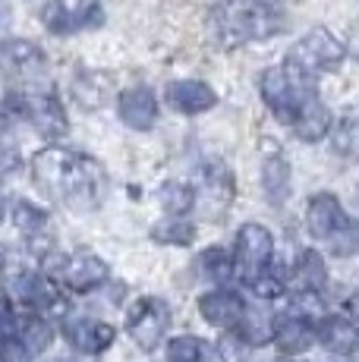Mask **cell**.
<instances>
[{
  "instance_id": "1",
  "label": "cell",
  "mask_w": 359,
  "mask_h": 362,
  "mask_svg": "<svg viewBox=\"0 0 359 362\" xmlns=\"http://www.w3.org/2000/svg\"><path fill=\"white\" fill-rule=\"evenodd\" d=\"M343 60H347V47H343V41L337 38L331 29H324V25H315V29H309L293 47H290L284 64L290 69H296V73L315 79V76H322V73H334V69H341Z\"/></svg>"
},
{
  "instance_id": "2",
  "label": "cell",
  "mask_w": 359,
  "mask_h": 362,
  "mask_svg": "<svg viewBox=\"0 0 359 362\" xmlns=\"http://www.w3.org/2000/svg\"><path fill=\"white\" fill-rule=\"evenodd\" d=\"M274 255V233L259 221H246L237 230V246H233V268L249 281L252 274L265 271V264Z\"/></svg>"
},
{
  "instance_id": "3",
  "label": "cell",
  "mask_w": 359,
  "mask_h": 362,
  "mask_svg": "<svg viewBox=\"0 0 359 362\" xmlns=\"http://www.w3.org/2000/svg\"><path fill=\"white\" fill-rule=\"evenodd\" d=\"M167 328H170V309L155 296L139 299V303L133 305V312H129V318H126V334L145 353L158 350V344L164 340Z\"/></svg>"
},
{
  "instance_id": "4",
  "label": "cell",
  "mask_w": 359,
  "mask_h": 362,
  "mask_svg": "<svg viewBox=\"0 0 359 362\" xmlns=\"http://www.w3.org/2000/svg\"><path fill=\"white\" fill-rule=\"evenodd\" d=\"M271 344L278 346V353L287 356V359L302 356V353H309L315 344H319V337H315V322L306 318V315H300V312L281 315L278 325H274Z\"/></svg>"
},
{
  "instance_id": "5",
  "label": "cell",
  "mask_w": 359,
  "mask_h": 362,
  "mask_svg": "<svg viewBox=\"0 0 359 362\" xmlns=\"http://www.w3.org/2000/svg\"><path fill=\"white\" fill-rule=\"evenodd\" d=\"M331 127H334V114H331V107L319 98V95L302 98L300 110H296V117H293V123H290L293 136L300 139L302 145H319L322 139L331 136Z\"/></svg>"
},
{
  "instance_id": "6",
  "label": "cell",
  "mask_w": 359,
  "mask_h": 362,
  "mask_svg": "<svg viewBox=\"0 0 359 362\" xmlns=\"http://www.w3.org/2000/svg\"><path fill=\"white\" fill-rule=\"evenodd\" d=\"M315 337L334 356H356L359 353V322L350 315H324L315 322Z\"/></svg>"
},
{
  "instance_id": "7",
  "label": "cell",
  "mask_w": 359,
  "mask_h": 362,
  "mask_svg": "<svg viewBox=\"0 0 359 362\" xmlns=\"http://www.w3.org/2000/svg\"><path fill=\"white\" fill-rule=\"evenodd\" d=\"M306 233L312 236V240H328L331 233L337 230V227L347 221V211H343V202L334 196L331 189H322L315 192L312 199H309L306 205Z\"/></svg>"
},
{
  "instance_id": "8",
  "label": "cell",
  "mask_w": 359,
  "mask_h": 362,
  "mask_svg": "<svg viewBox=\"0 0 359 362\" xmlns=\"http://www.w3.org/2000/svg\"><path fill=\"white\" fill-rule=\"evenodd\" d=\"M164 98H167V104L177 110V114L199 117V114H208V110L218 104V92L202 79H177L167 86Z\"/></svg>"
},
{
  "instance_id": "9",
  "label": "cell",
  "mask_w": 359,
  "mask_h": 362,
  "mask_svg": "<svg viewBox=\"0 0 359 362\" xmlns=\"http://www.w3.org/2000/svg\"><path fill=\"white\" fill-rule=\"evenodd\" d=\"M243 309H246L243 296L227 287L208 290V293L199 296V315H202L211 328H220V331L237 328L240 318H243Z\"/></svg>"
},
{
  "instance_id": "10",
  "label": "cell",
  "mask_w": 359,
  "mask_h": 362,
  "mask_svg": "<svg viewBox=\"0 0 359 362\" xmlns=\"http://www.w3.org/2000/svg\"><path fill=\"white\" fill-rule=\"evenodd\" d=\"M117 114H120V120L126 123L129 129L148 132L158 123L155 92L145 86H133V88H126V92H120V98H117Z\"/></svg>"
},
{
  "instance_id": "11",
  "label": "cell",
  "mask_w": 359,
  "mask_h": 362,
  "mask_svg": "<svg viewBox=\"0 0 359 362\" xmlns=\"http://www.w3.org/2000/svg\"><path fill=\"white\" fill-rule=\"evenodd\" d=\"M107 277H110L107 262L95 252H76L73 259L64 262V281L70 290H76V293L98 290L101 284H107Z\"/></svg>"
},
{
  "instance_id": "12",
  "label": "cell",
  "mask_w": 359,
  "mask_h": 362,
  "mask_svg": "<svg viewBox=\"0 0 359 362\" xmlns=\"http://www.w3.org/2000/svg\"><path fill=\"white\" fill-rule=\"evenodd\" d=\"M76 158L70 151L64 148H45L35 155V161H32V180L41 186L45 192H51V196H60L64 192V183L66 177H70V167H73Z\"/></svg>"
},
{
  "instance_id": "13",
  "label": "cell",
  "mask_w": 359,
  "mask_h": 362,
  "mask_svg": "<svg viewBox=\"0 0 359 362\" xmlns=\"http://www.w3.org/2000/svg\"><path fill=\"white\" fill-rule=\"evenodd\" d=\"M261 192H265L268 205L281 208L293 192V167L287 158L281 155H268L261 164Z\"/></svg>"
},
{
  "instance_id": "14",
  "label": "cell",
  "mask_w": 359,
  "mask_h": 362,
  "mask_svg": "<svg viewBox=\"0 0 359 362\" xmlns=\"http://www.w3.org/2000/svg\"><path fill=\"white\" fill-rule=\"evenodd\" d=\"M66 337L76 350L82 353H105L114 344V328L107 322H92V318H70L66 322Z\"/></svg>"
},
{
  "instance_id": "15",
  "label": "cell",
  "mask_w": 359,
  "mask_h": 362,
  "mask_svg": "<svg viewBox=\"0 0 359 362\" xmlns=\"http://www.w3.org/2000/svg\"><path fill=\"white\" fill-rule=\"evenodd\" d=\"M25 117L35 123V129H41L47 139H57L66 132V117H64V104L54 95H35V98H25Z\"/></svg>"
},
{
  "instance_id": "16",
  "label": "cell",
  "mask_w": 359,
  "mask_h": 362,
  "mask_svg": "<svg viewBox=\"0 0 359 362\" xmlns=\"http://www.w3.org/2000/svg\"><path fill=\"white\" fill-rule=\"evenodd\" d=\"M274 325H278V318H274L271 309H265V303H261V305H246L237 331L243 334L252 346H265V344H271V337H274Z\"/></svg>"
},
{
  "instance_id": "17",
  "label": "cell",
  "mask_w": 359,
  "mask_h": 362,
  "mask_svg": "<svg viewBox=\"0 0 359 362\" xmlns=\"http://www.w3.org/2000/svg\"><path fill=\"white\" fill-rule=\"evenodd\" d=\"M296 277H300L302 290H319V293H324V287H328V262H324V255L319 249H312V246L300 249V255H296Z\"/></svg>"
},
{
  "instance_id": "18",
  "label": "cell",
  "mask_w": 359,
  "mask_h": 362,
  "mask_svg": "<svg viewBox=\"0 0 359 362\" xmlns=\"http://www.w3.org/2000/svg\"><path fill=\"white\" fill-rule=\"evenodd\" d=\"M331 136H334V151L337 155L359 161V107L343 110V117L331 127Z\"/></svg>"
},
{
  "instance_id": "19",
  "label": "cell",
  "mask_w": 359,
  "mask_h": 362,
  "mask_svg": "<svg viewBox=\"0 0 359 362\" xmlns=\"http://www.w3.org/2000/svg\"><path fill=\"white\" fill-rule=\"evenodd\" d=\"M151 240L161 243V246H189L196 240V224L183 221V214H170L161 224L151 227Z\"/></svg>"
},
{
  "instance_id": "20",
  "label": "cell",
  "mask_w": 359,
  "mask_h": 362,
  "mask_svg": "<svg viewBox=\"0 0 359 362\" xmlns=\"http://www.w3.org/2000/svg\"><path fill=\"white\" fill-rule=\"evenodd\" d=\"M0 54H4L6 64H10L13 69H19V73H32V69H41V66H45L41 47H35L32 41H25V38L6 41V45L0 47Z\"/></svg>"
},
{
  "instance_id": "21",
  "label": "cell",
  "mask_w": 359,
  "mask_h": 362,
  "mask_svg": "<svg viewBox=\"0 0 359 362\" xmlns=\"http://www.w3.org/2000/svg\"><path fill=\"white\" fill-rule=\"evenodd\" d=\"M107 92H110V79L105 73H86V76H79L76 86H73L76 101H79L82 107H88V110L101 107V104L107 101Z\"/></svg>"
},
{
  "instance_id": "22",
  "label": "cell",
  "mask_w": 359,
  "mask_h": 362,
  "mask_svg": "<svg viewBox=\"0 0 359 362\" xmlns=\"http://www.w3.org/2000/svg\"><path fill=\"white\" fill-rule=\"evenodd\" d=\"M158 202L167 214H189L192 205H196V192H192V186L180 183V180H167L158 189Z\"/></svg>"
},
{
  "instance_id": "23",
  "label": "cell",
  "mask_w": 359,
  "mask_h": 362,
  "mask_svg": "<svg viewBox=\"0 0 359 362\" xmlns=\"http://www.w3.org/2000/svg\"><path fill=\"white\" fill-rule=\"evenodd\" d=\"M167 362H202L205 359V340L196 334H180L167 340Z\"/></svg>"
},
{
  "instance_id": "24",
  "label": "cell",
  "mask_w": 359,
  "mask_h": 362,
  "mask_svg": "<svg viewBox=\"0 0 359 362\" xmlns=\"http://www.w3.org/2000/svg\"><path fill=\"white\" fill-rule=\"evenodd\" d=\"M199 268H202V274L211 277V281H227V277L233 274V255L220 246H211L199 255Z\"/></svg>"
},
{
  "instance_id": "25",
  "label": "cell",
  "mask_w": 359,
  "mask_h": 362,
  "mask_svg": "<svg viewBox=\"0 0 359 362\" xmlns=\"http://www.w3.org/2000/svg\"><path fill=\"white\" fill-rule=\"evenodd\" d=\"M51 337H54L51 325H47L45 318H38V315L23 318V325H19V340L29 346V353H45L47 344H51Z\"/></svg>"
},
{
  "instance_id": "26",
  "label": "cell",
  "mask_w": 359,
  "mask_h": 362,
  "mask_svg": "<svg viewBox=\"0 0 359 362\" xmlns=\"http://www.w3.org/2000/svg\"><path fill=\"white\" fill-rule=\"evenodd\" d=\"M324 243H328L331 255H337V259H350V255L359 252V224H353V221L347 218Z\"/></svg>"
},
{
  "instance_id": "27",
  "label": "cell",
  "mask_w": 359,
  "mask_h": 362,
  "mask_svg": "<svg viewBox=\"0 0 359 362\" xmlns=\"http://www.w3.org/2000/svg\"><path fill=\"white\" fill-rule=\"evenodd\" d=\"M41 25L54 35H70V32H76L73 29V10L66 4H60V0H51V4L41 6Z\"/></svg>"
},
{
  "instance_id": "28",
  "label": "cell",
  "mask_w": 359,
  "mask_h": 362,
  "mask_svg": "<svg viewBox=\"0 0 359 362\" xmlns=\"http://www.w3.org/2000/svg\"><path fill=\"white\" fill-rule=\"evenodd\" d=\"M246 287H249V293L259 299V303H274V299L284 296V281H281V274H271V271L252 274L249 281H246Z\"/></svg>"
},
{
  "instance_id": "29",
  "label": "cell",
  "mask_w": 359,
  "mask_h": 362,
  "mask_svg": "<svg viewBox=\"0 0 359 362\" xmlns=\"http://www.w3.org/2000/svg\"><path fill=\"white\" fill-rule=\"evenodd\" d=\"M13 224L25 236H35L47 227V214L32 205V202H16V208H13Z\"/></svg>"
},
{
  "instance_id": "30",
  "label": "cell",
  "mask_w": 359,
  "mask_h": 362,
  "mask_svg": "<svg viewBox=\"0 0 359 362\" xmlns=\"http://www.w3.org/2000/svg\"><path fill=\"white\" fill-rule=\"evenodd\" d=\"M16 293H19V299H23L25 305H35V309L54 303L51 290H47V284L41 281L38 274H23V277H19V281H16Z\"/></svg>"
},
{
  "instance_id": "31",
  "label": "cell",
  "mask_w": 359,
  "mask_h": 362,
  "mask_svg": "<svg viewBox=\"0 0 359 362\" xmlns=\"http://www.w3.org/2000/svg\"><path fill=\"white\" fill-rule=\"evenodd\" d=\"M249 350H252V344L237 328H230L224 337L218 340V356H220V362H246V359H249Z\"/></svg>"
},
{
  "instance_id": "32",
  "label": "cell",
  "mask_w": 359,
  "mask_h": 362,
  "mask_svg": "<svg viewBox=\"0 0 359 362\" xmlns=\"http://www.w3.org/2000/svg\"><path fill=\"white\" fill-rule=\"evenodd\" d=\"M101 23H105L101 0H79V6L73 10V29H98Z\"/></svg>"
},
{
  "instance_id": "33",
  "label": "cell",
  "mask_w": 359,
  "mask_h": 362,
  "mask_svg": "<svg viewBox=\"0 0 359 362\" xmlns=\"http://www.w3.org/2000/svg\"><path fill=\"white\" fill-rule=\"evenodd\" d=\"M32 353L23 340H13V337H0V362H29Z\"/></svg>"
},
{
  "instance_id": "34",
  "label": "cell",
  "mask_w": 359,
  "mask_h": 362,
  "mask_svg": "<svg viewBox=\"0 0 359 362\" xmlns=\"http://www.w3.org/2000/svg\"><path fill=\"white\" fill-rule=\"evenodd\" d=\"M343 47H347V57L359 60V16H353V23L347 25V38H343Z\"/></svg>"
},
{
  "instance_id": "35",
  "label": "cell",
  "mask_w": 359,
  "mask_h": 362,
  "mask_svg": "<svg viewBox=\"0 0 359 362\" xmlns=\"http://www.w3.org/2000/svg\"><path fill=\"white\" fill-rule=\"evenodd\" d=\"M13 331V305L10 299H0V337H10Z\"/></svg>"
},
{
  "instance_id": "36",
  "label": "cell",
  "mask_w": 359,
  "mask_h": 362,
  "mask_svg": "<svg viewBox=\"0 0 359 362\" xmlns=\"http://www.w3.org/2000/svg\"><path fill=\"white\" fill-rule=\"evenodd\" d=\"M252 4H261V6H271V10H281L284 0H252Z\"/></svg>"
},
{
  "instance_id": "37",
  "label": "cell",
  "mask_w": 359,
  "mask_h": 362,
  "mask_svg": "<svg viewBox=\"0 0 359 362\" xmlns=\"http://www.w3.org/2000/svg\"><path fill=\"white\" fill-rule=\"evenodd\" d=\"M4 211H6V208H4V199H0V221H4Z\"/></svg>"
},
{
  "instance_id": "38",
  "label": "cell",
  "mask_w": 359,
  "mask_h": 362,
  "mask_svg": "<svg viewBox=\"0 0 359 362\" xmlns=\"http://www.w3.org/2000/svg\"><path fill=\"white\" fill-rule=\"evenodd\" d=\"M274 362H287V356H281V359H274Z\"/></svg>"
},
{
  "instance_id": "39",
  "label": "cell",
  "mask_w": 359,
  "mask_h": 362,
  "mask_svg": "<svg viewBox=\"0 0 359 362\" xmlns=\"http://www.w3.org/2000/svg\"><path fill=\"white\" fill-rule=\"evenodd\" d=\"M0 259H4V252H0Z\"/></svg>"
}]
</instances>
